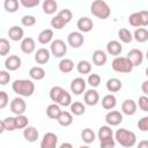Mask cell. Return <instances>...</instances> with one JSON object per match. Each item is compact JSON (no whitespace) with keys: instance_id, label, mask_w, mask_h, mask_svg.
I'll return each mask as SVG.
<instances>
[{"instance_id":"cell-57","label":"cell","mask_w":148,"mask_h":148,"mask_svg":"<svg viewBox=\"0 0 148 148\" xmlns=\"http://www.w3.org/2000/svg\"><path fill=\"white\" fill-rule=\"evenodd\" d=\"M79 148H90V147L89 146H80Z\"/></svg>"},{"instance_id":"cell-51","label":"cell","mask_w":148,"mask_h":148,"mask_svg":"<svg viewBox=\"0 0 148 148\" xmlns=\"http://www.w3.org/2000/svg\"><path fill=\"white\" fill-rule=\"evenodd\" d=\"M20 3L25 8H32L39 5V0H20Z\"/></svg>"},{"instance_id":"cell-8","label":"cell","mask_w":148,"mask_h":148,"mask_svg":"<svg viewBox=\"0 0 148 148\" xmlns=\"http://www.w3.org/2000/svg\"><path fill=\"white\" fill-rule=\"evenodd\" d=\"M58 145V136L53 132H47L43 135L40 141V148H57Z\"/></svg>"},{"instance_id":"cell-15","label":"cell","mask_w":148,"mask_h":148,"mask_svg":"<svg viewBox=\"0 0 148 148\" xmlns=\"http://www.w3.org/2000/svg\"><path fill=\"white\" fill-rule=\"evenodd\" d=\"M127 58L131 60V62L135 67V66H139V65L142 64V61H143V53L139 49H132V50L128 51Z\"/></svg>"},{"instance_id":"cell-45","label":"cell","mask_w":148,"mask_h":148,"mask_svg":"<svg viewBox=\"0 0 148 148\" xmlns=\"http://www.w3.org/2000/svg\"><path fill=\"white\" fill-rule=\"evenodd\" d=\"M21 23L23 27H32L36 24V17L34 15H23L22 18H21Z\"/></svg>"},{"instance_id":"cell-58","label":"cell","mask_w":148,"mask_h":148,"mask_svg":"<svg viewBox=\"0 0 148 148\" xmlns=\"http://www.w3.org/2000/svg\"><path fill=\"white\" fill-rule=\"evenodd\" d=\"M146 75H147V77H148V67L146 68Z\"/></svg>"},{"instance_id":"cell-13","label":"cell","mask_w":148,"mask_h":148,"mask_svg":"<svg viewBox=\"0 0 148 148\" xmlns=\"http://www.w3.org/2000/svg\"><path fill=\"white\" fill-rule=\"evenodd\" d=\"M76 27H77L80 32H89L94 28V22L91 18H89L87 16H82L77 20Z\"/></svg>"},{"instance_id":"cell-54","label":"cell","mask_w":148,"mask_h":148,"mask_svg":"<svg viewBox=\"0 0 148 148\" xmlns=\"http://www.w3.org/2000/svg\"><path fill=\"white\" fill-rule=\"evenodd\" d=\"M141 90H142V92H143L146 96H148V80H146V81L142 82V84H141Z\"/></svg>"},{"instance_id":"cell-4","label":"cell","mask_w":148,"mask_h":148,"mask_svg":"<svg viewBox=\"0 0 148 148\" xmlns=\"http://www.w3.org/2000/svg\"><path fill=\"white\" fill-rule=\"evenodd\" d=\"M112 69L118 73H131L134 68L133 64L127 57H116L112 60Z\"/></svg>"},{"instance_id":"cell-36","label":"cell","mask_w":148,"mask_h":148,"mask_svg":"<svg viewBox=\"0 0 148 148\" xmlns=\"http://www.w3.org/2000/svg\"><path fill=\"white\" fill-rule=\"evenodd\" d=\"M118 37H119V39H120L123 43H125V44H128V43H131V42L133 40V35H132V32H131L128 29H126V28L119 29V31H118Z\"/></svg>"},{"instance_id":"cell-59","label":"cell","mask_w":148,"mask_h":148,"mask_svg":"<svg viewBox=\"0 0 148 148\" xmlns=\"http://www.w3.org/2000/svg\"><path fill=\"white\" fill-rule=\"evenodd\" d=\"M146 58H147V60H148V50H147V52H146Z\"/></svg>"},{"instance_id":"cell-5","label":"cell","mask_w":148,"mask_h":148,"mask_svg":"<svg viewBox=\"0 0 148 148\" xmlns=\"http://www.w3.org/2000/svg\"><path fill=\"white\" fill-rule=\"evenodd\" d=\"M50 52L56 58H62L67 53V45L62 39H54L50 45Z\"/></svg>"},{"instance_id":"cell-19","label":"cell","mask_w":148,"mask_h":148,"mask_svg":"<svg viewBox=\"0 0 148 148\" xmlns=\"http://www.w3.org/2000/svg\"><path fill=\"white\" fill-rule=\"evenodd\" d=\"M38 136H39V132L34 126H28V127H25L23 130V138L28 142H35V141H37Z\"/></svg>"},{"instance_id":"cell-12","label":"cell","mask_w":148,"mask_h":148,"mask_svg":"<svg viewBox=\"0 0 148 148\" xmlns=\"http://www.w3.org/2000/svg\"><path fill=\"white\" fill-rule=\"evenodd\" d=\"M21 64H22L21 58H20L18 56H16V54L9 56V57H7L6 60H5V67H6L7 71H10V72L18 69V68L21 67Z\"/></svg>"},{"instance_id":"cell-43","label":"cell","mask_w":148,"mask_h":148,"mask_svg":"<svg viewBox=\"0 0 148 148\" xmlns=\"http://www.w3.org/2000/svg\"><path fill=\"white\" fill-rule=\"evenodd\" d=\"M10 49H12V46H10L9 42L6 38H1L0 39V56H2V57L7 56L10 52Z\"/></svg>"},{"instance_id":"cell-31","label":"cell","mask_w":148,"mask_h":148,"mask_svg":"<svg viewBox=\"0 0 148 148\" xmlns=\"http://www.w3.org/2000/svg\"><path fill=\"white\" fill-rule=\"evenodd\" d=\"M57 121L59 123V125L64 126V127H67L69 125H72L73 123V114L68 111H62L59 116V118L57 119Z\"/></svg>"},{"instance_id":"cell-52","label":"cell","mask_w":148,"mask_h":148,"mask_svg":"<svg viewBox=\"0 0 148 148\" xmlns=\"http://www.w3.org/2000/svg\"><path fill=\"white\" fill-rule=\"evenodd\" d=\"M114 146H116V140L113 138L99 142V147L101 148H114Z\"/></svg>"},{"instance_id":"cell-32","label":"cell","mask_w":148,"mask_h":148,"mask_svg":"<svg viewBox=\"0 0 148 148\" xmlns=\"http://www.w3.org/2000/svg\"><path fill=\"white\" fill-rule=\"evenodd\" d=\"M133 38L138 42V43H145L148 40V30L145 28H136L134 34H133Z\"/></svg>"},{"instance_id":"cell-38","label":"cell","mask_w":148,"mask_h":148,"mask_svg":"<svg viewBox=\"0 0 148 148\" xmlns=\"http://www.w3.org/2000/svg\"><path fill=\"white\" fill-rule=\"evenodd\" d=\"M15 123H16V130H24L25 127H28L29 119L24 114L15 116Z\"/></svg>"},{"instance_id":"cell-25","label":"cell","mask_w":148,"mask_h":148,"mask_svg":"<svg viewBox=\"0 0 148 148\" xmlns=\"http://www.w3.org/2000/svg\"><path fill=\"white\" fill-rule=\"evenodd\" d=\"M45 74H46L45 69H44L43 67H40V66H34V67H31L30 71H29L30 77H31L32 80H36V81L43 80V79L45 77Z\"/></svg>"},{"instance_id":"cell-30","label":"cell","mask_w":148,"mask_h":148,"mask_svg":"<svg viewBox=\"0 0 148 148\" xmlns=\"http://www.w3.org/2000/svg\"><path fill=\"white\" fill-rule=\"evenodd\" d=\"M42 8H43V12L47 15H51V14H54L58 9V3L57 1L54 0H45L42 5Z\"/></svg>"},{"instance_id":"cell-41","label":"cell","mask_w":148,"mask_h":148,"mask_svg":"<svg viewBox=\"0 0 148 148\" xmlns=\"http://www.w3.org/2000/svg\"><path fill=\"white\" fill-rule=\"evenodd\" d=\"M128 22L132 27H135V28H141V18H140V14L139 12H135V13H132L130 16H128Z\"/></svg>"},{"instance_id":"cell-47","label":"cell","mask_w":148,"mask_h":148,"mask_svg":"<svg viewBox=\"0 0 148 148\" xmlns=\"http://www.w3.org/2000/svg\"><path fill=\"white\" fill-rule=\"evenodd\" d=\"M138 105H139V108L142 111L148 112V96H146V95L140 96L139 97V101H138Z\"/></svg>"},{"instance_id":"cell-18","label":"cell","mask_w":148,"mask_h":148,"mask_svg":"<svg viewBox=\"0 0 148 148\" xmlns=\"http://www.w3.org/2000/svg\"><path fill=\"white\" fill-rule=\"evenodd\" d=\"M123 51V45L118 40H110L106 44V52L111 56H116L118 57Z\"/></svg>"},{"instance_id":"cell-50","label":"cell","mask_w":148,"mask_h":148,"mask_svg":"<svg viewBox=\"0 0 148 148\" xmlns=\"http://www.w3.org/2000/svg\"><path fill=\"white\" fill-rule=\"evenodd\" d=\"M10 81V74L7 71H0V84L5 86Z\"/></svg>"},{"instance_id":"cell-11","label":"cell","mask_w":148,"mask_h":148,"mask_svg":"<svg viewBox=\"0 0 148 148\" xmlns=\"http://www.w3.org/2000/svg\"><path fill=\"white\" fill-rule=\"evenodd\" d=\"M83 99H84V103L89 106H94L96 105L98 102H99V94L97 90H95L94 88L92 89H88L86 90L84 92V96H83Z\"/></svg>"},{"instance_id":"cell-39","label":"cell","mask_w":148,"mask_h":148,"mask_svg":"<svg viewBox=\"0 0 148 148\" xmlns=\"http://www.w3.org/2000/svg\"><path fill=\"white\" fill-rule=\"evenodd\" d=\"M20 2L17 0H5L3 7L8 13H15L18 9Z\"/></svg>"},{"instance_id":"cell-44","label":"cell","mask_w":148,"mask_h":148,"mask_svg":"<svg viewBox=\"0 0 148 148\" xmlns=\"http://www.w3.org/2000/svg\"><path fill=\"white\" fill-rule=\"evenodd\" d=\"M87 83L89 86H91L92 88H96L101 83V76L98 74H96V73H91V74H89V76L87 79Z\"/></svg>"},{"instance_id":"cell-6","label":"cell","mask_w":148,"mask_h":148,"mask_svg":"<svg viewBox=\"0 0 148 148\" xmlns=\"http://www.w3.org/2000/svg\"><path fill=\"white\" fill-rule=\"evenodd\" d=\"M9 108H10V111L15 116L24 114V112L27 110V103L21 96H18V97H15V98L12 99V102L9 104Z\"/></svg>"},{"instance_id":"cell-2","label":"cell","mask_w":148,"mask_h":148,"mask_svg":"<svg viewBox=\"0 0 148 148\" xmlns=\"http://www.w3.org/2000/svg\"><path fill=\"white\" fill-rule=\"evenodd\" d=\"M114 140L123 147L130 148L133 147L136 142V135L134 132L128 131L126 128H119L114 133Z\"/></svg>"},{"instance_id":"cell-7","label":"cell","mask_w":148,"mask_h":148,"mask_svg":"<svg viewBox=\"0 0 148 148\" xmlns=\"http://www.w3.org/2000/svg\"><path fill=\"white\" fill-rule=\"evenodd\" d=\"M67 43L73 49H77V47L82 46L83 43H84L83 34L80 32V31H72V32H69L68 36H67Z\"/></svg>"},{"instance_id":"cell-17","label":"cell","mask_w":148,"mask_h":148,"mask_svg":"<svg viewBox=\"0 0 148 148\" xmlns=\"http://www.w3.org/2000/svg\"><path fill=\"white\" fill-rule=\"evenodd\" d=\"M36 49V43L34 40V38L31 37H25L23 38V40L21 42V50L23 53L25 54H31Z\"/></svg>"},{"instance_id":"cell-1","label":"cell","mask_w":148,"mask_h":148,"mask_svg":"<svg viewBox=\"0 0 148 148\" xmlns=\"http://www.w3.org/2000/svg\"><path fill=\"white\" fill-rule=\"evenodd\" d=\"M12 89L21 97H29L35 92V83L28 79H20L12 83Z\"/></svg>"},{"instance_id":"cell-49","label":"cell","mask_w":148,"mask_h":148,"mask_svg":"<svg viewBox=\"0 0 148 148\" xmlns=\"http://www.w3.org/2000/svg\"><path fill=\"white\" fill-rule=\"evenodd\" d=\"M9 103V96L6 91H0V109H5Z\"/></svg>"},{"instance_id":"cell-33","label":"cell","mask_w":148,"mask_h":148,"mask_svg":"<svg viewBox=\"0 0 148 148\" xmlns=\"http://www.w3.org/2000/svg\"><path fill=\"white\" fill-rule=\"evenodd\" d=\"M81 139H82L83 142H86L87 145H89V143H92V142L95 141L96 134H95V132H94L91 128L87 127V128H84V130L81 132Z\"/></svg>"},{"instance_id":"cell-3","label":"cell","mask_w":148,"mask_h":148,"mask_svg":"<svg viewBox=\"0 0 148 148\" xmlns=\"http://www.w3.org/2000/svg\"><path fill=\"white\" fill-rule=\"evenodd\" d=\"M90 12L94 16L101 18V20H106L111 15V9L109 5L103 1V0H95L90 5Z\"/></svg>"},{"instance_id":"cell-20","label":"cell","mask_w":148,"mask_h":148,"mask_svg":"<svg viewBox=\"0 0 148 148\" xmlns=\"http://www.w3.org/2000/svg\"><path fill=\"white\" fill-rule=\"evenodd\" d=\"M23 35H24V31L18 25H13L8 30V37H9V39H12L14 42H18V40L22 42L23 40Z\"/></svg>"},{"instance_id":"cell-16","label":"cell","mask_w":148,"mask_h":148,"mask_svg":"<svg viewBox=\"0 0 148 148\" xmlns=\"http://www.w3.org/2000/svg\"><path fill=\"white\" fill-rule=\"evenodd\" d=\"M136 109H138V104L135 103V101L131 98L125 99L121 104V111L126 116H133L136 112Z\"/></svg>"},{"instance_id":"cell-35","label":"cell","mask_w":148,"mask_h":148,"mask_svg":"<svg viewBox=\"0 0 148 148\" xmlns=\"http://www.w3.org/2000/svg\"><path fill=\"white\" fill-rule=\"evenodd\" d=\"M64 91H65V89H64L62 87H60V86H54V87H52L51 90H50V98H51V101L57 104L58 101H59V98H60L61 95L64 94Z\"/></svg>"},{"instance_id":"cell-56","label":"cell","mask_w":148,"mask_h":148,"mask_svg":"<svg viewBox=\"0 0 148 148\" xmlns=\"http://www.w3.org/2000/svg\"><path fill=\"white\" fill-rule=\"evenodd\" d=\"M59 148H73V146H72V143H69V142H62V143L59 146Z\"/></svg>"},{"instance_id":"cell-23","label":"cell","mask_w":148,"mask_h":148,"mask_svg":"<svg viewBox=\"0 0 148 148\" xmlns=\"http://www.w3.org/2000/svg\"><path fill=\"white\" fill-rule=\"evenodd\" d=\"M58 68L61 73L64 74H67V73H71L73 69H74V62L72 59L69 58H62L58 65Z\"/></svg>"},{"instance_id":"cell-14","label":"cell","mask_w":148,"mask_h":148,"mask_svg":"<svg viewBox=\"0 0 148 148\" xmlns=\"http://www.w3.org/2000/svg\"><path fill=\"white\" fill-rule=\"evenodd\" d=\"M50 57H51V52L50 50L45 49V47H40L36 51L35 53V61L39 65H44L46 62H49L50 60Z\"/></svg>"},{"instance_id":"cell-34","label":"cell","mask_w":148,"mask_h":148,"mask_svg":"<svg viewBox=\"0 0 148 148\" xmlns=\"http://www.w3.org/2000/svg\"><path fill=\"white\" fill-rule=\"evenodd\" d=\"M86 112V106L82 102H73L71 104V113L74 116H82Z\"/></svg>"},{"instance_id":"cell-46","label":"cell","mask_w":148,"mask_h":148,"mask_svg":"<svg viewBox=\"0 0 148 148\" xmlns=\"http://www.w3.org/2000/svg\"><path fill=\"white\" fill-rule=\"evenodd\" d=\"M58 15L66 22V23H69L71 22V20H72V17H73V14H72V12L69 10V9H67V8H65V9H61L59 13H58Z\"/></svg>"},{"instance_id":"cell-48","label":"cell","mask_w":148,"mask_h":148,"mask_svg":"<svg viewBox=\"0 0 148 148\" xmlns=\"http://www.w3.org/2000/svg\"><path fill=\"white\" fill-rule=\"evenodd\" d=\"M138 128L142 132H148V116L142 117L141 119H139L138 121Z\"/></svg>"},{"instance_id":"cell-27","label":"cell","mask_w":148,"mask_h":148,"mask_svg":"<svg viewBox=\"0 0 148 148\" xmlns=\"http://www.w3.org/2000/svg\"><path fill=\"white\" fill-rule=\"evenodd\" d=\"M123 88V82L117 77H111L106 81V89L110 92H117Z\"/></svg>"},{"instance_id":"cell-40","label":"cell","mask_w":148,"mask_h":148,"mask_svg":"<svg viewBox=\"0 0 148 148\" xmlns=\"http://www.w3.org/2000/svg\"><path fill=\"white\" fill-rule=\"evenodd\" d=\"M67 23L57 14L54 17H52L51 18V27L52 28H54L56 30H60V29H62L65 25H66Z\"/></svg>"},{"instance_id":"cell-24","label":"cell","mask_w":148,"mask_h":148,"mask_svg":"<svg viewBox=\"0 0 148 148\" xmlns=\"http://www.w3.org/2000/svg\"><path fill=\"white\" fill-rule=\"evenodd\" d=\"M97 136H98V139H99V142H101V141L109 140V139H112V138H113V132H112V130H111V126H109V125L101 126L99 130H98Z\"/></svg>"},{"instance_id":"cell-9","label":"cell","mask_w":148,"mask_h":148,"mask_svg":"<svg viewBox=\"0 0 148 148\" xmlns=\"http://www.w3.org/2000/svg\"><path fill=\"white\" fill-rule=\"evenodd\" d=\"M105 121L109 126H118L120 123H123V114L117 110L109 111L105 114Z\"/></svg>"},{"instance_id":"cell-21","label":"cell","mask_w":148,"mask_h":148,"mask_svg":"<svg viewBox=\"0 0 148 148\" xmlns=\"http://www.w3.org/2000/svg\"><path fill=\"white\" fill-rule=\"evenodd\" d=\"M108 61V56L103 50H96L92 53V62L96 66H104Z\"/></svg>"},{"instance_id":"cell-37","label":"cell","mask_w":148,"mask_h":148,"mask_svg":"<svg viewBox=\"0 0 148 148\" xmlns=\"http://www.w3.org/2000/svg\"><path fill=\"white\" fill-rule=\"evenodd\" d=\"M76 69L80 74H90L91 73V64L88 60H80L76 65Z\"/></svg>"},{"instance_id":"cell-22","label":"cell","mask_w":148,"mask_h":148,"mask_svg":"<svg viewBox=\"0 0 148 148\" xmlns=\"http://www.w3.org/2000/svg\"><path fill=\"white\" fill-rule=\"evenodd\" d=\"M37 39H38V43H40L43 45L49 44V43H52L53 42L52 40L53 39V30L52 29H44L43 31L39 32Z\"/></svg>"},{"instance_id":"cell-29","label":"cell","mask_w":148,"mask_h":148,"mask_svg":"<svg viewBox=\"0 0 148 148\" xmlns=\"http://www.w3.org/2000/svg\"><path fill=\"white\" fill-rule=\"evenodd\" d=\"M61 112H62V111H61L60 106H59L58 104H56V103H52V104H50V105L46 108V116H47L50 119H58Z\"/></svg>"},{"instance_id":"cell-26","label":"cell","mask_w":148,"mask_h":148,"mask_svg":"<svg viewBox=\"0 0 148 148\" xmlns=\"http://www.w3.org/2000/svg\"><path fill=\"white\" fill-rule=\"evenodd\" d=\"M117 105V98L112 94H108L102 98V106L105 110H112Z\"/></svg>"},{"instance_id":"cell-28","label":"cell","mask_w":148,"mask_h":148,"mask_svg":"<svg viewBox=\"0 0 148 148\" xmlns=\"http://www.w3.org/2000/svg\"><path fill=\"white\" fill-rule=\"evenodd\" d=\"M16 130V123H15V117H6L3 120H1V132L3 131H15Z\"/></svg>"},{"instance_id":"cell-42","label":"cell","mask_w":148,"mask_h":148,"mask_svg":"<svg viewBox=\"0 0 148 148\" xmlns=\"http://www.w3.org/2000/svg\"><path fill=\"white\" fill-rule=\"evenodd\" d=\"M72 103H73V102H72V96H71V94L65 90L64 94L61 95V97L59 98V101H58L57 104H59V105H61V106H71Z\"/></svg>"},{"instance_id":"cell-55","label":"cell","mask_w":148,"mask_h":148,"mask_svg":"<svg viewBox=\"0 0 148 148\" xmlns=\"http://www.w3.org/2000/svg\"><path fill=\"white\" fill-rule=\"evenodd\" d=\"M136 148H148V140H141Z\"/></svg>"},{"instance_id":"cell-10","label":"cell","mask_w":148,"mask_h":148,"mask_svg":"<svg viewBox=\"0 0 148 148\" xmlns=\"http://www.w3.org/2000/svg\"><path fill=\"white\" fill-rule=\"evenodd\" d=\"M86 87H87V82L83 77H75L71 82V91L74 95H81L82 92H84Z\"/></svg>"},{"instance_id":"cell-53","label":"cell","mask_w":148,"mask_h":148,"mask_svg":"<svg viewBox=\"0 0 148 148\" xmlns=\"http://www.w3.org/2000/svg\"><path fill=\"white\" fill-rule=\"evenodd\" d=\"M140 18H141V25L147 27L148 25V10H140Z\"/></svg>"}]
</instances>
